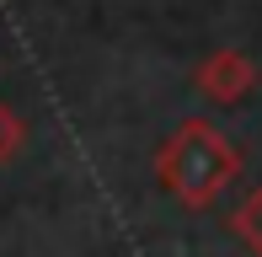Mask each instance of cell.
Instances as JSON below:
<instances>
[{
  "label": "cell",
  "mask_w": 262,
  "mask_h": 257,
  "mask_svg": "<svg viewBox=\"0 0 262 257\" xmlns=\"http://www.w3.org/2000/svg\"><path fill=\"white\" fill-rule=\"evenodd\" d=\"M156 172H161V188L187 209H209L214 198L241 177V150L220 134L214 123L204 118H187L171 128V139L161 145L156 156Z\"/></svg>",
  "instance_id": "1"
},
{
  "label": "cell",
  "mask_w": 262,
  "mask_h": 257,
  "mask_svg": "<svg viewBox=\"0 0 262 257\" xmlns=\"http://www.w3.org/2000/svg\"><path fill=\"white\" fill-rule=\"evenodd\" d=\"M193 86H198V97H204V102H214V108H235V102L257 86V65L246 59L241 49H214L209 59L198 65Z\"/></svg>",
  "instance_id": "2"
},
{
  "label": "cell",
  "mask_w": 262,
  "mask_h": 257,
  "mask_svg": "<svg viewBox=\"0 0 262 257\" xmlns=\"http://www.w3.org/2000/svg\"><path fill=\"white\" fill-rule=\"evenodd\" d=\"M230 230H235V241H241L252 257H262V188H252L235 204V215H230Z\"/></svg>",
  "instance_id": "3"
},
{
  "label": "cell",
  "mask_w": 262,
  "mask_h": 257,
  "mask_svg": "<svg viewBox=\"0 0 262 257\" xmlns=\"http://www.w3.org/2000/svg\"><path fill=\"white\" fill-rule=\"evenodd\" d=\"M21 145H27V123H21L16 108L0 102V166H11V161L21 156Z\"/></svg>",
  "instance_id": "4"
}]
</instances>
